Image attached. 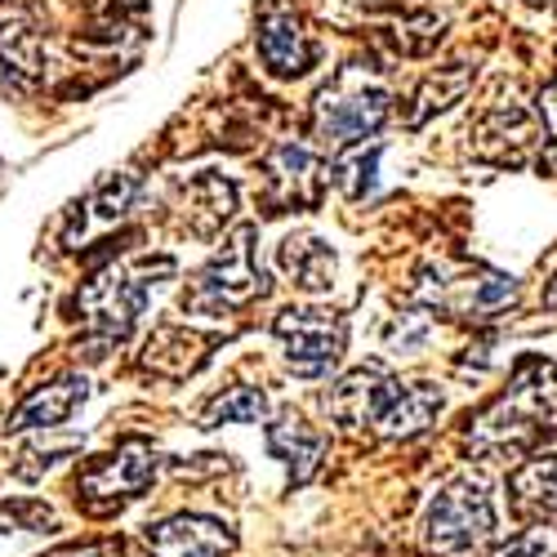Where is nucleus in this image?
Masks as SVG:
<instances>
[{
    "mask_svg": "<svg viewBox=\"0 0 557 557\" xmlns=\"http://www.w3.org/2000/svg\"><path fill=\"white\" fill-rule=\"evenodd\" d=\"M557 433V361L522 357L508 388L469 420L473 455H527Z\"/></svg>",
    "mask_w": 557,
    "mask_h": 557,
    "instance_id": "1",
    "label": "nucleus"
},
{
    "mask_svg": "<svg viewBox=\"0 0 557 557\" xmlns=\"http://www.w3.org/2000/svg\"><path fill=\"white\" fill-rule=\"evenodd\" d=\"M495 535V504L486 482L450 478L424 508L420 540L433 557H469Z\"/></svg>",
    "mask_w": 557,
    "mask_h": 557,
    "instance_id": "2",
    "label": "nucleus"
},
{
    "mask_svg": "<svg viewBox=\"0 0 557 557\" xmlns=\"http://www.w3.org/2000/svg\"><path fill=\"white\" fill-rule=\"evenodd\" d=\"M255 237H259V232L250 223L232 232L227 246L197 272L193 290L183 295V308H188L193 317H223V312H237L250 299H259L268 290V276L259 268Z\"/></svg>",
    "mask_w": 557,
    "mask_h": 557,
    "instance_id": "3",
    "label": "nucleus"
},
{
    "mask_svg": "<svg viewBox=\"0 0 557 557\" xmlns=\"http://www.w3.org/2000/svg\"><path fill=\"white\" fill-rule=\"evenodd\" d=\"M174 272V259H138V263H125V268H112L108 276H99L95 286H85L81 295V308L89 317V331H95V344L108 348V344H121L138 312H144L148 295L157 290V276H170Z\"/></svg>",
    "mask_w": 557,
    "mask_h": 557,
    "instance_id": "4",
    "label": "nucleus"
},
{
    "mask_svg": "<svg viewBox=\"0 0 557 557\" xmlns=\"http://www.w3.org/2000/svg\"><path fill=\"white\" fill-rule=\"evenodd\" d=\"M388 116V95L384 85L366 81V76H339L331 89H321L317 99V138L326 144L331 152L357 148L366 134H375Z\"/></svg>",
    "mask_w": 557,
    "mask_h": 557,
    "instance_id": "5",
    "label": "nucleus"
},
{
    "mask_svg": "<svg viewBox=\"0 0 557 557\" xmlns=\"http://www.w3.org/2000/svg\"><path fill=\"white\" fill-rule=\"evenodd\" d=\"M272 335L286 352V366L304 380H317L339 366L348 348V321L331 308H286L272 321Z\"/></svg>",
    "mask_w": 557,
    "mask_h": 557,
    "instance_id": "6",
    "label": "nucleus"
},
{
    "mask_svg": "<svg viewBox=\"0 0 557 557\" xmlns=\"http://www.w3.org/2000/svg\"><path fill=\"white\" fill-rule=\"evenodd\" d=\"M152 478H157L152 446L125 442L112 455L89 459L85 469L76 473V499H85L95 513H108V508H116V504H125L134 495H144L152 486Z\"/></svg>",
    "mask_w": 557,
    "mask_h": 557,
    "instance_id": "7",
    "label": "nucleus"
},
{
    "mask_svg": "<svg viewBox=\"0 0 557 557\" xmlns=\"http://www.w3.org/2000/svg\"><path fill=\"white\" fill-rule=\"evenodd\" d=\"M397 393H401V380L393 375V370H384L380 361H366V366L348 370V375L326 393V410L344 429L380 433V424H384V414H388Z\"/></svg>",
    "mask_w": 557,
    "mask_h": 557,
    "instance_id": "8",
    "label": "nucleus"
},
{
    "mask_svg": "<svg viewBox=\"0 0 557 557\" xmlns=\"http://www.w3.org/2000/svg\"><path fill=\"white\" fill-rule=\"evenodd\" d=\"M144 548L152 557H232L237 531L210 513H174L144 531Z\"/></svg>",
    "mask_w": 557,
    "mask_h": 557,
    "instance_id": "9",
    "label": "nucleus"
},
{
    "mask_svg": "<svg viewBox=\"0 0 557 557\" xmlns=\"http://www.w3.org/2000/svg\"><path fill=\"white\" fill-rule=\"evenodd\" d=\"M312 36L304 27V18L286 5H276L263 14L259 23V59L268 63L272 76H304L312 67Z\"/></svg>",
    "mask_w": 557,
    "mask_h": 557,
    "instance_id": "10",
    "label": "nucleus"
},
{
    "mask_svg": "<svg viewBox=\"0 0 557 557\" xmlns=\"http://www.w3.org/2000/svg\"><path fill=\"white\" fill-rule=\"evenodd\" d=\"M85 397H89L85 375H59L54 384H45V388H36L32 397H23V401H18V410L5 420V433L59 429V424H67L72 414L85 406Z\"/></svg>",
    "mask_w": 557,
    "mask_h": 557,
    "instance_id": "11",
    "label": "nucleus"
},
{
    "mask_svg": "<svg viewBox=\"0 0 557 557\" xmlns=\"http://www.w3.org/2000/svg\"><path fill=\"white\" fill-rule=\"evenodd\" d=\"M268 450L272 459H282L295 482H308L321 469V455H326V433H317L312 424H304L299 414H282L272 429H268Z\"/></svg>",
    "mask_w": 557,
    "mask_h": 557,
    "instance_id": "12",
    "label": "nucleus"
},
{
    "mask_svg": "<svg viewBox=\"0 0 557 557\" xmlns=\"http://www.w3.org/2000/svg\"><path fill=\"white\" fill-rule=\"evenodd\" d=\"M268 197L276 206H312L317 201V161L308 148H276L268 161Z\"/></svg>",
    "mask_w": 557,
    "mask_h": 557,
    "instance_id": "13",
    "label": "nucleus"
},
{
    "mask_svg": "<svg viewBox=\"0 0 557 557\" xmlns=\"http://www.w3.org/2000/svg\"><path fill=\"white\" fill-rule=\"evenodd\" d=\"M446 406V393L437 384H401L397 401L388 406L384 424H380V437L388 442H406V437H420Z\"/></svg>",
    "mask_w": 557,
    "mask_h": 557,
    "instance_id": "14",
    "label": "nucleus"
},
{
    "mask_svg": "<svg viewBox=\"0 0 557 557\" xmlns=\"http://www.w3.org/2000/svg\"><path fill=\"white\" fill-rule=\"evenodd\" d=\"M335 250L321 237H286L282 242V272L308 295H321L335 286Z\"/></svg>",
    "mask_w": 557,
    "mask_h": 557,
    "instance_id": "15",
    "label": "nucleus"
},
{
    "mask_svg": "<svg viewBox=\"0 0 557 557\" xmlns=\"http://www.w3.org/2000/svg\"><path fill=\"white\" fill-rule=\"evenodd\" d=\"M206 357V339H197L193 331H178V326H161L152 339H148V352H144V366L157 370V375H170V380H183L188 370H197Z\"/></svg>",
    "mask_w": 557,
    "mask_h": 557,
    "instance_id": "16",
    "label": "nucleus"
},
{
    "mask_svg": "<svg viewBox=\"0 0 557 557\" xmlns=\"http://www.w3.org/2000/svg\"><path fill=\"white\" fill-rule=\"evenodd\" d=\"M508 491H513L518 508H531V513L557 518V455H531L522 469H513V478H508Z\"/></svg>",
    "mask_w": 557,
    "mask_h": 557,
    "instance_id": "17",
    "label": "nucleus"
},
{
    "mask_svg": "<svg viewBox=\"0 0 557 557\" xmlns=\"http://www.w3.org/2000/svg\"><path fill=\"white\" fill-rule=\"evenodd\" d=\"M268 414V397L250 384L223 388L206 410H201V429H223V424H263Z\"/></svg>",
    "mask_w": 557,
    "mask_h": 557,
    "instance_id": "18",
    "label": "nucleus"
},
{
    "mask_svg": "<svg viewBox=\"0 0 557 557\" xmlns=\"http://www.w3.org/2000/svg\"><path fill=\"white\" fill-rule=\"evenodd\" d=\"M380 157H384V148L375 144V148H370V152H357L352 161H339L335 165V183H339V188L352 197V201H361V197H370V193H375V174H380Z\"/></svg>",
    "mask_w": 557,
    "mask_h": 557,
    "instance_id": "19",
    "label": "nucleus"
},
{
    "mask_svg": "<svg viewBox=\"0 0 557 557\" xmlns=\"http://www.w3.org/2000/svg\"><path fill=\"white\" fill-rule=\"evenodd\" d=\"M491 557H557V527H531V531H518L513 540L495 544Z\"/></svg>",
    "mask_w": 557,
    "mask_h": 557,
    "instance_id": "20",
    "label": "nucleus"
},
{
    "mask_svg": "<svg viewBox=\"0 0 557 557\" xmlns=\"http://www.w3.org/2000/svg\"><path fill=\"white\" fill-rule=\"evenodd\" d=\"M429 339V321L424 317H401L397 326L388 331V348L393 352H420Z\"/></svg>",
    "mask_w": 557,
    "mask_h": 557,
    "instance_id": "21",
    "label": "nucleus"
},
{
    "mask_svg": "<svg viewBox=\"0 0 557 557\" xmlns=\"http://www.w3.org/2000/svg\"><path fill=\"white\" fill-rule=\"evenodd\" d=\"M129 193H134V178H121V188H116V183H108V188L99 193V214H103V219H116V214H125V206H129Z\"/></svg>",
    "mask_w": 557,
    "mask_h": 557,
    "instance_id": "22",
    "label": "nucleus"
},
{
    "mask_svg": "<svg viewBox=\"0 0 557 557\" xmlns=\"http://www.w3.org/2000/svg\"><path fill=\"white\" fill-rule=\"evenodd\" d=\"M540 112H544V125H548V134H553V152L544 157V165H548V170H557V81L544 89Z\"/></svg>",
    "mask_w": 557,
    "mask_h": 557,
    "instance_id": "23",
    "label": "nucleus"
},
{
    "mask_svg": "<svg viewBox=\"0 0 557 557\" xmlns=\"http://www.w3.org/2000/svg\"><path fill=\"white\" fill-rule=\"evenodd\" d=\"M59 557H116L112 548H67V553H59Z\"/></svg>",
    "mask_w": 557,
    "mask_h": 557,
    "instance_id": "24",
    "label": "nucleus"
},
{
    "mask_svg": "<svg viewBox=\"0 0 557 557\" xmlns=\"http://www.w3.org/2000/svg\"><path fill=\"white\" fill-rule=\"evenodd\" d=\"M544 304H548V308H557V286H553V290L544 295Z\"/></svg>",
    "mask_w": 557,
    "mask_h": 557,
    "instance_id": "25",
    "label": "nucleus"
}]
</instances>
